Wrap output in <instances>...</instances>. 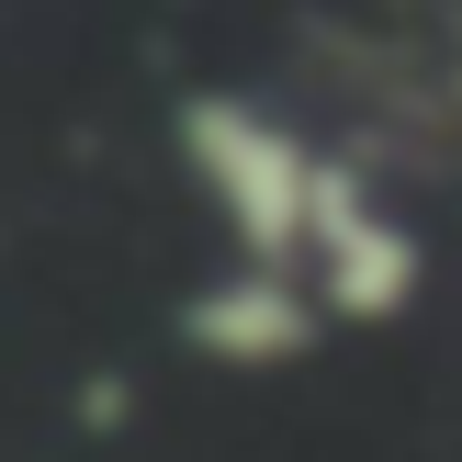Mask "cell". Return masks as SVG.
Here are the masks:
<instances>
[{
  "instance_id": "2",
  "label": "cell",
  "mask_w": 462,
  "mask_h": 462,
  "mask_svg": "<svg viewBox=\"0 0 462 462\" xmlns=\"http://www.w3.org/2000/svg\"><path fill=\"white\" fill-rule=\"evenodd\" d=\"M305 282H316V305H328L338 328H395V316L418 305V282H429V237L395 215V192H383L350 147H338L328 215H316V248H305Z\"/></svg>"
},
{
  "instance_id": "1",
  "label": "cell",
  "mask_w": 462,
  "mask_h": 462,
  "mask_svg": "<svg viewBox=\"0 0 462 462\" xmlns=\"http://www.w3.org/2000/svg\"><path fill=\"white\" fill-rule=\"evenodd\" d=\"M180 170L215 203V226H226L237 260L305 271L316 215H328V180H338L328 135H305L293 113H271L260 90H192V102H180Z\"/></svg>"
},
{
  "instance_id": "3",
  "label": "cell",
  "mask_w": 462,
  "mask_h": 462,
  "mask_svg": "<svg viewBox=\"0 0 462 462\" xmlns=\"http://www.w3.org/2000/svg\"><path fill=\"white\" fill-rule=\"evenodd\" d=\"M328 328L338 316L316 305V282L305 271H271V260H226L215 282L180 305V338H192L203 361H226V373H282V361H305Z\"/></svg>"
}]
</instances>
